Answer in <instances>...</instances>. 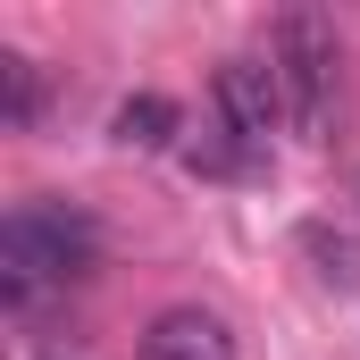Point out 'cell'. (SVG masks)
<instances>
[{
    "instance_id": "cell-4",
    "label": "cell",
    "mask_w": 360,
    "mask_h": 360,
    "mask_svg": "<svg viewBox=\"0 0 360 360\" xmlns=\"http://www.w3.org/2000/svg\"><path fill=\"white\" fill-rule=\"evenodd\" d=\"M143 360H235V327L201 302H176L143 327Z\"/></svg>"
},
{
    "instance_id": "cell-1",
    "label": "cell",
    "mask_w": 360,
    "mask_h": 360,
    "mask_svg": "<svg viewBox=\"0 0 360 360\" xmlns=\"http://www.w3.org/2000/svg\"><path fill=\"white\" fill-rule=\"evenodd\" d=\"M101 260V226H92L76 201H17L8 218H0V285H8V302L25 310L34 293H51V285H76L92 276Z\"/></svg>"
},
{
    "instance_id": "cell-5",
    "label": "cell",
    "mask_w": 360,
    "mask_h": 360,
    "mask_svg": "<svg viewBox=\"0 0 360 360\" xmlns=\"http://www.w3.org/2000/svg\"><path fill=\"white\" fill-rule=\"evenodd\" d=\"M109 134H117L126 151H168V134H176V101H168V92H126L117 117H109Z\"/></svg>"
},
{
    "instance_id": "cell-3",
    "label": "cell",
    "mask_w": 360,
    "mask_h": 360,
    "mask_svg": "<svg viewBox=\"0 0 360 360\" xmlns=\"http://www.w3.org/2000/svg\"><path fill=\"white\" fill-rule=\"evenodd\" d=\"M276 117H293L285 109V76H276V59H226L218 68V126L260 160L276 134Z\"/></svg>"
},
{
    "instance_id": "cell-2",
    "label": "cell",
    "mask_w": 360,
    "mask_h": 360,
    "mask_svg": "<svg viewBox=\"0 0 360 360\" xmlns=\"http://www.w3.org/2000/svg\"><path fill=\"white\" fill-rule=\"evenodd\" d=\"M276 76H285V109H293V126L319 143L327 126H335V25L319 17V8H285L276 17Z\"/></svg>"
},
{
    "instance_id": "cell-6",
    "label": "cell",
    "mask_w": 360,
    "mask_h": 360,
    "mask_svg": "<svg viewBox=\"0 0 360 360\" xmlns=\"http://www.w3.org/2000/svg\"><path fill=\"white\" fill-rule=\"evenodd\" d=\"M0 76H8V126L25 134V126H34V109H42V68H34L25 51H8V59H0Z\"/></svg>"
}]
</instances>
